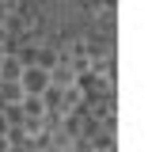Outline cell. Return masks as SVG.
Instances as JSON below:
<instances>
[{
  "instance_id": "6da1fadb",
  "label": "cell",
  "mask_w": 152,
  "mask_h": 152,
  "mask_svg": "<svg viewBox=\"0 0 152 152\" xmlns=\"http://www.w3.org/2000/svg\"><path fill=\"white\" fill-rule=\"evenodd\" d=\"M15 84H19V91H23V95H46V88H50V72L38 69V65H23Z\"/></svg>"
},
{
  "instance_id": "7a4b0ae2",
  "label": "cell",
  "mask_w": 152,
  "mask_h": 152,
  "mask_svg": "<svg viewBox=\"0 0 152 152\" xmlns=\"http://www.w3.org/2000/svg\"><path fill=\"white\" fill-rule=\"evenodd\" d=\"M4 57H8V50H4V46H0V61H4Z\"/></svg>"
},
{
  "instance_id": "3957f363",
  "label": "cell",
  "mask_w": 152,
  "mask_h": 152,
  "mask_svg": "<svg viewBox=\"0 0 152 152\" xmlns=\"http://www.w3.org/2000/svg\"><path fill=\"white\" fill-rule=\"evenodd\" d=\"M61 152H72V148H69V145H65V148H61Z\"/></svg>"
}]
</instances>
